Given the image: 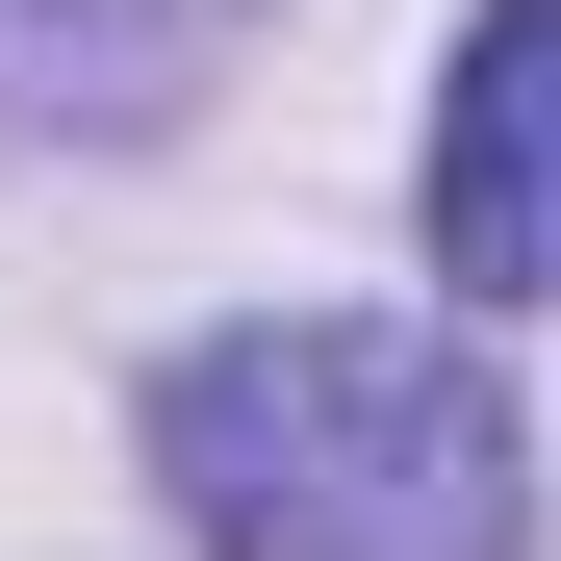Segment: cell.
Instances as JSON below:
<instances>
[{"mask_svg": "<svg viewBox=\"0 0 561 561\" xmlns=\"http://www.w3.org/2000/svg\"><path fill=\"white\" fill-rule=\"evenodd\" d=\"M434 280L459 307H536L561 280V0H485L434 103Z\"/></svg>", "mask_w": 561, "mask_h": 561, "instance_id": "7a4b0ae2", "label": "cell"}, {"mask_svg": "<svg viewBox=\"0 0 561 561\" xmlns=\"http://www.w3.org/2000/svg\"><path fill=\"white\" fill-rule=\"evenodd\" d=\"M230 0H0V103H128L153 51H205Z\"/></svg>", "mask_w": 561, "mask_h": 561, "instance_id": "3957f363", "label": "cell"}, {"mask_svg": "<svg viewBox=\"0 0 561 561\" xmlns=\"http://www.w3.org/2000/svg\"><path fill=\"white\" fill-rule=\"evenodd\" d=\"M153 485L205 561H536V434L485 332H357L280 307L153 383Z\"/></svg>", "mask_w": 561, "mask_h": 561, "instance_id": "6da1fadb", "label": "cell"}]
</instances>
